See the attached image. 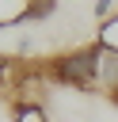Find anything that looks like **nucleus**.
Returning <instances> with one entry per match:
<instances>
[{
	"mask_svg": "<svg viewBox=\"0 0 118 122\" xmlns=\"http://www.w3.org/2000/svg\"><path fill=\"white\" fill-rule=\"evenodd\" d=\"M95 57H99V46H84V50H72V53H61L46 65V76L65 84V88H76V92H91L99 88L95 80Z\"/></svg>",
	"mask_w": 118,
	"mask_h": 122,
	"instance_id": "nucleus-1",
	"label": "nucleus"
},
{
	"mask_svg": "<svg viewBox=\"0 0 118 122\" xmlns=\"http://www.w3.org/2000/svg\"><path fill=\"white\" fill-rule=\"evenodd\" d=\"M34 4H38V0H0V30L30 23V15H34Z\"/></svg>",
	"mask_w": 118,
	"mask_h": 122,
	"instance_id": "nucleus-2",
	"label": "nucleus"
},
{
	"mask_svg": "<svg viewBox=\"0 0 118 122\" xmlns=\"http://www.w3.org/2000/svg\"><path fill=\"white\" fill-rule=\"evenodd\" d=\"M95 46H103L107 53H118V11L110 19L99 23V34H95Z\"/></svg>",
	"mask_w": 118,
	"mask_h": 122,
	"instance_id": "nucleus-3",
	"label": "nucleus"
},
{
	"mask_svg": "<svg viewBox=\"0 0 118 122\" xmlns=\"http://www.w3.org/2000/svg\"><path fill=\"white\" fill-rule=\"evenodd\" d=\"M11 118L15 122H49V114L42 111V103H15Z\"/></svg>",
	"mask_w": 118,
	"mask_h": 122,
	"instance_id": "nucleus-4",
	"label": "nucleus"
},
{
	"mask_svg": "<svg viewBox=\"0 0 118 122\" xmlns=\"http://www.w3.org/2000/svg\"><path fill=\"white\" fill-rule=\"evenodd\" d=\"M114 4H118V0H95V15H99V23L114 15Z\"/></svg>",
	"mask_w": 118,
	"mask_h": 122,
	"instance_id": "nucleus-5",
	"label": "nucleus"
},
{
	"mask_svg": "<svg viewBox=\"0 0 118 122\" xmlns=\"http://www.w3.org/2000/svg\"><path fill=\"white\" fill-rule=\"evenodd\" d=\"M4 72H8V57L0 53V84H4Z\"/></svg>",
	"mask_w": 118,
	"mask_h": 122,
	"instance_id": "nucleus-6",
	"label": "nucleus"
}]
</instances>
